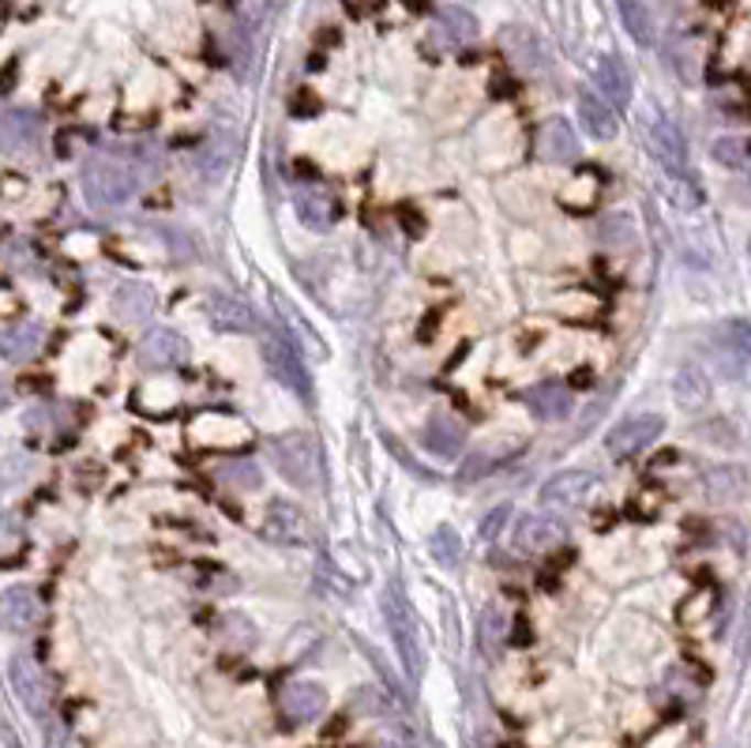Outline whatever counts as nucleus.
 Here are the masks:
<instances>
[{"instance_id":"obj_1","label":"nucleus","mask_w":751,"mask_h":748,"mask_svg":"<svg viewBox=\"0 0 751 748\" xmlns=\"http://www.w3.org/2000/svg\"><path fill=\"white\" fill-rule=\"evenodd\" d=\"M383 620H388V632L399 651L402 670H406L410 684H417L421 670H425V659H421V632H417L414 609H410V601L402 595L399 583H388V590H383Z\"/></svg>"},{"instance_id":"obj_2","label":"nucleus","mask_w":751,"mask_h":748,"mask_svg":"<svg viewBox=\"0 0 751 748\" xmlns=\"http://www.w3.org/2000/svg\"><path fill=\"white\" fill-rule=\"evenodd\" d=\"M140 193V173L113 159H90L84 170V196L95 207H117Z\"/></svg>"},{"instance_id":"obj_3","label":"nucleus","mask_w":751,"mask_h":748,"mask_svg":"<svg viewBox=\"0 0 751 748\" xmlns=\"http://www.w3.org/2000/svg\"><path fill=\"white\" fill-rule=\"evenodd\" d=\"M268 455L279 470L282 481H290L293 489H313L316 486V448L305 433H279L268 441Z\"/></svg>"},{"instance_id":"obj_4","label":"nucleus","mask_w":751,"mask_h":748,"mask_svg":"<svg viewBox=\"0 0 751 748\" xmlns=\"http://www.w3.org/2000/svg\"><path fill=\"white\" fill-rule=\"evenodd\" d=\"M643 143H646L650 159H654L665 173L688 170V143H684V132L676 129L673 117L662 113L657 106L643 109Z\"/></svg>"},{"instance_id":"obj_5","label":"nucleus","mask_w":751,"mask_h":748,"mask_svg":"<svg viewBox=\"0 0 751 748\" xmlns=\"http://www.w3.org/2000/svg\"><path fill=\"white\" fill-rule=\"evenodd\" d=\"M662 433H665V414H654V410L631 414L606 433V452L612 459H631V455H643L654 441H662Z\"/></svg>"},{"instance_id":"obj_6","label":"nucleus","mask_w":751,"mask_h":748,"mask_svg":"<svg viewBox=\"0 0 751 748\" xmlns=\"http://www.w3.org/2000/svg\"><path fill=\"white\" fill-rule=\"evenodd\" d=\"M8 681H12V692L26 707V715H34V718L50 715V707H53L50 677H45V670L31 659V654H12V662H8Z\"/></svg>"},{"instance_id":"obj_7","label":"nucleus","mask_w":751,"mask_h":748,"mask_svg":"<svg viewBox=\"0 0 751 748\" xmlns=\"http://www.w3.org/2000/svg\"><path fill=\"white\" fill-rule=\"evenodd\" d=\"M598 489H601V474H598V470H590V467H572V470L553 474V478L545 481L537 497H542L545 505L579 508V505H590L594 492H598Z\"/></svg>"},{"instance_id":"obj_8","label":"nucleus","mask_w":751,"mask_h":748,"mask_svg":"<svg viewBox=\"0 0 751 748\" xmlns=\"http://www.w3.org/2000/svg\"><path fill=\"white\" fill-rule=\"evenodd\" d=\"M42 625V601L34 595V587H15L0 590V632L8 636H31Z\"/></svg>"},{"instance_id":"obj_9","label":"nucleus","mask_w":751,"mask_h":748,"mask_svg":"<svg viewBox=\"0 0 751 748\" xmlns=\"http://www.w3.org/2000/svg\"><path fill=\"white\" fill-rule=\"evenodd\" d=\"M263 534L279 545H308L313 542V519L301 512L293 500H271L263 508Z\"/></svg>"},{"instance_id":"obj_10","label":"nucleus","mask_w":751,"mask_h":748,"mask_svg":"<svg viewBox=\"0 0 751 748\" xmlns=\"http://www.w3.org/2000/svg\"><path fill=\"white\" fill-rule=\"evenodd\" d=\"M263 358H268L274 380H282L293 395H301V399L313 395V380H308V369H305V361H301L297 346L286 343L282 335H271V339L263 343Z\"/></svg>"},{"instance_id":"obj_11","label":"nucleus","mask_w":751,"mask_h":748,"mask_svg":"<svg viewBox=\"0 0 751 748\" xmlns=\"http://www.w3.org/2000/svg\"><path fill=\"white\" fill-rule=\"evenodd\" d=\"M560 542H564V523L553 516L526 512L515 519V527H511V545L526 556H542L548 550H556Z\"/></svg>"},{"instance_id":"obj_12","label":"nucleus","mask_w":751,"mask_h":748,"mask_svg":"<svg viewBox=\"0 0 751 748\" xmlns=\"http://www.w3.org/2000/svg\"><path fill=\"white\" fill-rule=\"evenodd\" d=\"M135 354H140L143 369L166 372V369H181L188 361V343L173 327H151L140 339V346H135Z\"/></svg>"},{"instance_id":"obj_13","label":"nucleus","mask_w":751,"mask_h":748,"mask_svg":"<svg viewBox=\"0 0 751 748\" xmlns=\"http://www.w3.org/2000/svg\"><path fill=\"white\" fill-rule=\"evenodd\" d=\"M279 711L293 726L316 723V718L327 711V689L319 681H290L279 696Z\"/></svg>"},{"instance_id":"obj_14","label":"nucleus","mask_w":751,"mask_h":748,"mask_svg":"<svg viewBox=\"0 0 751 748\" xmlns=\"http://www.w3.org/2000/svg\"><path fill=\"white\" fill-rule=\"evenodd\" d=\"M522 403L537 422H567L575 414V395L560 380H542V384L522 391Z\"/></svg>"},{"instance_id":"obj_15","label":"nucleus","mask_w":751,"mask_h":748,"mask_svg":"<svg viewBox=\"0 0 751 748\" xmlns=\"http://www.w3.org/2000/svg\"><path fill=\"white\" fill-rule=\"evenodd\" d=\"M575 106H579L575 113H579V124H583V132L590 135V140H598V143L617 140L620 121H617V109H612L606 98L594 95L590 87H579V95H575Z\"/></svg>"},{"instance_id":"obj_16","label":"nucleus","mask_w":751,"mask_h":748,"mask_svg":"<svg viewBox=\"0 0 751 748\" xmlns=\"http://www.w3.org/2000/svg\"><path fill=\"white\" fill-rule=\"evenodd\" d=\"M293 212H297L301 223L308 226V230L316 234H327L331 226L342 218V204H338L335 193H327V188H301L297 196H293Z\"/></svg>"},{"instance_id":"obj_17","label":"nucleus","mask_w":751,"mask_h":748,"mask_svg":"<svg viewBox=\"0 0 751 748\" xmlns=\"http://www.w3.org/2000/svg\"><path fill=\"white\" fill-rule=\"evenodd\" d=\"M421 444H425V452H433L436 459L451 463L455 455L466 448V429L455 422L451 414H444V410H433L425 429H421Z\"/></svg>"},{"instance_id":"obj_18","label":"nucleus","mask_w":751,"mask_h":748,"mask_svg":"<svg viewBox=\"0 0 751 748\" xmlns=\"http://www.w3.org/2000/svg\"><path fill=\"white\" fill-rule=\"evenodd\" d=\"M579 135H575L572 124L564 121V117H548L542 124V132H537V154H542L545 162H553V166H567V162H579Z\"/></svg>"},{"instance_id":"obj_19","label":"nucleus","mask_w":751,"mask_h":748,"mask_svg":"<svg viewBox=\"0 0 751 748\" xmlns=\"http://www.w3.org/2000/svg\"><path fill=\"white\" fill-rule=\"evenodd\" d=\"M233 159H237V140H233V132H215V135H207L204 143L196 148V173L204 181H222L226 173L233 170Z\"/></svg>"},{"instance_id":"obj_20","label":"nucleus","mask_w":751,"mask_h":748,"mask_svg":"<svg viewBox=\"0 0 751 748\" xmlns=\"http://www.w3.org/2000/svg\"><path fill=\"white\" fill-rule=\"evenodd\" d=\"M45 343V327L39 321H15L0 332V358L8 365H26Z\"/></svg>"},{"instance_id":"obj_21","label":"nucleus","mask_w":751,"mask_h":748,"mask_svg":"<svg viewBox=\"0 0 751 748\" xmlns=\"http://www.w3.org/2000/svg\"><path fill=\"white\" fill-rule=\"evenodd\" d=\"M503 45H508V57L515 61L519 72H526V76H542L548 57H545V45L537 39L534 31H526V26H508L503 31Z\"/></svg>"},{"instance_id":"obj_22","label":"nucleus","mask_w":751,"mask_h":748,"mask_svg":"<svg viewBox=\"0 0 751 748\" xmlns=\"http://www.w3.org/2000/svg\"><path fill=\"white\" fill-rule=\"evenodd\" d=\"M594 84H598V95L606 98L612 109H624L631 106V72L624 68L620 57H598L594 65Z\"/></svg>"},{"instance_id":"obj_23","label":"nucleus","mask_w":751,"mask_h":748,"mask_svg":"<svg viewBox=\"0 0 751 748\" xmlns=\"http://www.w3.org/2000/svg\"><path fill=\"white\" fill-rule=\"evenodd\" d=\"M274 301V308L282 313V339L293 343L297 350H308L313 358L324 361L327 358V343H324V335H316V327L308 324V321H301V313L297 308L290 305L286 297H271Z\"/></svg>"},{"instance_id":"obj_24","label":"nucleus","mask_w":751,"mask_h":748,"mask_svg":"<svg viewBox=\"0 0 751 748\" xmlns=\"http://www.w3.org/2000/svg\"><path fill=\"white\" fill-rule=\"evenodd\" d=\"M113 316L117 321H124V324H146L154 316V294L151 290L143 286V282H121V286L113 290Z\"/></svg>"},{"instance_id":"obj_25","label":"nucleus","mask_w":751,"mask_h":748,"mask_svg":"<svg viewBox=\"0 0 751 748\" xmlns=\"http://www.w3.org/2000/svg\"><path fill=\"white\" fill-rule=\"evenodd\" d=\"M433 34L444 45H451V50H459V45H470L478 39V20H474V12H466V8H439L436 12V23H433Z\"/></svg>"},{"instance_id":"obj_26","label":"nucleus","mask_w":751,"mask_h":748,"mask_svg":"<svg viewBox=\"0 0 751 748\" xmlns=\"http://www.w3.org/2000/svg\"><path fill=\"white\" fill-rule=\"evenodd\" d=\"M207 308H210V324H215L218 332H230V335L255 332V321H252L249 308H244V301H237L230 294H210Z\"/></svg>"},{"instance_id":"obj_27","label":"nucleus","mask_w":751,"mask_h":748,"mask_svg":"<svg viewBox=\"0 0 751 748\" xmlns=\"http://www.w3.org/2000/svg\"><path fill=\"white\" fill-rule=\"evenodd\" d=\"M673 399L684 410L707 406L710 403V380L703 377V369H695V365H684V369L673 377Z\"/></svg>"},{"instance_id":"obj_28","label":"nucleus","mask_w":751,"mask_h":748,"mask_svg":"<svg viewBox=\"0 0 751 748\" xmlns=\"http://www.w3.org/2000/svg\"><path fill=\"white\" fill-rule=\"evenodd\" d=\"M617 12H620V23H624L628 39L635 45H643V50H650L657 39V31H654V20H650V8L643 0H617Z\"/></svg>"},{"instance_id":"obj_29","label":"nucleus","mask_w":751,"mask_h":748,"mask_svg":"<svg viewBox=\"0 0 751 748\" xmlns=\"http://www.w3.org/2000/svg\"><path fill=\"white\" fill-rule=\"evenodd\" d=\"M710 154L721 170L744 173L748 170V135H718V140L710 143Z\"/></svg>"},{"instance_id":"obj_30","label":"nucleus","mask_w":751,"mask_h":748,"mask_svg":"<svg viewBox=\"0 0 751 748\" xmlns=\"http://www.w3.org/2000/svg\"><path fill=\"white\" fill-rule=\"evenodd\" d=\"M598 241L606 245V249H628L631 241H635V218L628 212H612L598 223Z\"/></svg>"},{"instance_id":"obj_31","label":"nucleus","mask_w":751,"mask_h":748,"mask_svg":"<svg viewBox=\"0 0 751 748\" xmlns=\"http://www.w3.org/2000/svg\"><path fill=\"white\" fill-rule=\"evenodd\" d=\"M218 481H226L237 492H255L263 486V470L252 459H230L218 467Z\"/></svg>"},{"instance_id":"obj_32","label":"nucleus","mask_w":751,"mask_h":748,"mask_svg":"<svg viewBox=\"0 0 751 748\" xmlns=\"http://www.w3.org/2000/svg\"><path fill=\"white\" fill-rule=\"evenodd\" d=\"M668 57V68L681 76V84H695L699 79V50H695V42H673L665 50Z\"/></svg>"},{"instance_id":"obj_33","label":"nucleus","mask_w":751,"mask_h":748,"mask_svg":"<svg viewBox=\"0 0 751 748\" xmlns=\"http://www.w3.org/2000/svg\"><path fill=\"white\" fill-rule=\"evenodd\" d=\"M26 478H31V455H23V452L4 455V459H0V500L12 497Z\"/></svg>"},{"instance_id":"obj_34","label":"nucleus","mask_w":751,"mask_h":748,"mask_svg":"<svg viewBox=\"0 0 751 748\" xmlns=\"http://www.w3.org/2000/svg\"><path fill=\"white\" fill-rule=\"evenodd\" d=\"M222 436L218 444H237L241 441V422H233V418H226V414H207V418H199L196 422V441H204L210 444V436Z\"/></svg>"},{"instance_id":"obj_35","label":"nucleus","mask_w":751,"mask_h":748,"mask_svg":"<svg viewBox=\"0 0 751 748\" xmlns=\"http://www.w3.org/2000/svg\"><path fill=\"white\" fill-rule=\"evenodd\" d=\"M598 193H601L598 177H594V173H579V177L564 188V204L572 207V212H586V207H594Z\"/></svg>"},{"instance_id":"obj_36","label":"nucleus","mask_w":751,"mask_h":748,"mask_svg":"<svg viewBox=\"0 0 751 748\" xmlns=\"http://www.w3.org/2000/svg\"><path fill=\"white\" fill-rule=\"evenodd\" d=\"M740 470H732V467H714L707 470V492H710V500H732V497H740Z\"/></svg>"},{"instance_id":"obj_37","label":"nucleus","mask_w":751,"mask_h":748,"mask_svg":"<svg viewBox=\"0 0 751 748\" xmlns=\"http://www.w3.org/2000/svg\"><path fill=\"white\" fill-rule=\"evenodd\" d=\"M503 636H508V614H503L500 606H485L481 614V643L489 647V651H497L503 643Z\"/></svg>"},{"instance_id":"obj_38","label":"nucleus","mask_w":751,"mask_h":748,"mask_svg":"<svg viewBox=\"0 0 751 748\" xmlns=\"http://www.w3.org/2000/svg\"><path fill=\"white\" fill-rule=\"evenodd\" d=\"M433 553H436V561L439 564H447V568H451V564H459V556H462V542H459V534L451 531V527H439V531L433 534Z\"/></svg>"},{"instance_id":"obj_39","label":"nucleus","mask_w":751,"mask_h":748,"mask_svg":"<svg viewBox=\"0 0 751 748\" xmlns=\"http://www.w3.org/2000/svg\"><path fill=\"white\" fill-rule=\"evenodd\" d=\"M226 628H230L237 651H244V647L255 643V628L249 625V617H226Z\"/></svg>"},{"instance_id":"obj_40","label":"nucleus","mask_w":751,"mask_h":748,"mask_svg":"<svg viewBox=\"0 0 751 748\" xmlns=\"http://www.w3.org/2000/svg\"><path fill=\"white\" fill-rule=\"evenodd\" d=\"M383 441H388V452H391V455H399V459H402V467H406L410 474H417V478H428V474L421 470V463H417L414 455H410L406 448H402V444L395 441V436H383Z\"/></svg>"},{"instance_id":"obj_41","label":"nucleus","mask_w":751,"mask_h":748,"mask_svg":"<svg viewBox=\"0 0 751 748\" xmlns=\"http://www.w3.org/2000/svg\"><path fill=\"white\" fill-rule=\"evenodd\" d=\"M503 519H508V508H497V512H492L489 519H481V538H485V542H492V538L500 534Z\"/></svg>"},{"instance_id":"obj_42","label":"nucleus","mask_w":751,"mask_h":748,"mask_svg":"<svg viewBox=\"0 0 751 748\" xmlns=\"http://www.w3.org/2000/svg\"><path fill=\"white\" fill-rule=\"evenodd\" d=\"M50 748H79V741L68 734V729H61V726H57V729L50 734Z\"/></svg>"},{"instance_id":"obj_43","label":"nucleus","mask_w":751,"mask_h":748,"mask_svg":"<svg viewBox=\"0 0 751 748\" xmlns=\"http://www.w3.org/2000/svg\"><path fill=\"white\" fill-rule=\"evenodd\" d=\"M12 538H15V523L12 519H0V553H4V545L12 542Z\"/></svg>"},{"instance_id":"obj_44","label":"nucleus","mask_w":751,"mask_h":748,"mask_svg":"<svg viewBox=\"0 0 751 748\" xmlns=\"http://www.w3.org/2000/svg\"><path fill=\"white\" fill-rule=\"evenodd\" d=\"M8 406H12V388L0 380V410H8Z\"/></svg>"},{"instance_id":"obj_45","label":"nucleus","mask_w":751,"mask_h":748,"mask_svg":"<svg viewBox=\"0 0 751 748\" xmlns=\"http://www.w3.org/2000/svg\"><path fill=\"white\" fill-rule=\"evenodd\" d=\"M710 8H726V4H732V0H707Z\"/></svg>"},{"instance_id":"obj_46","label":"nucleus","mask_w":751,"mask_h":748,"mask_svg":"<svg viewBox=\"0 0 751 748\" xmlns=\"http://www.w3.org/2000/svg\"><path fill=\"white\" fill-rule=\"evenodd\" d=\"M383 748H388V745H383Z\"/></svg>"}]
</instances>
